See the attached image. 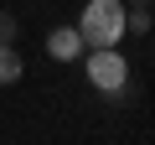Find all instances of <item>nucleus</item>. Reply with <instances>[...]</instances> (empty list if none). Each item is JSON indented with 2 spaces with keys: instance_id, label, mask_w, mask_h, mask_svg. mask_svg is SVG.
<instances>
[{
  "instance_id": "1",
  "label": "nucleus",
  "mask_w": 155,
  "mask_h": 145,
  "mask_svg": "<svg viewBox=\"0 0 155 145\" xmlns=\"http://www.w3.org/2000/svg\"><path fill=\"white\" fill-rule=\"evenodd\" d=\"M83 47H119L124 42V0H88L78 16Z\"/></svg>"
},
{
  "instance_id": "2",
  "label": "nucleus",
  "mask_w": 155,
  "mask_h": 145,
  "mask_svg": "<svg viewBox=\"0 0 155 145\" xmlns=\"http://www.w3.org/2000/svg\"><path fill=\"white\" fill-rule=\"evenodd\" d=\"M83 72H88V83H93L98 93H119V88L129 83V62H124L119 47H88Z\"/></svg>"
},
{
  "instance_id": "3",
  "label": "nucleus",
  "mask_w": 155,
  "mask_h": 145,
  "mask_svg": "<svg viewBox=\"0 0 155 145\" xmlns=\"http://www.w3.org/2000/svg\"><path fill=\"white\" fill-rule=\"evenodd\" d=\"M47 52H52L57 62H78V57H83V36H78V26H57V31L47 36Z\"/></svg>"
},
{
  "instance_id": "4",
  "label": "nucleus",
  "mask_w": 155,
  "mask_h": 145,
  "mask_svg": "<svg viewBox=\"0 0 155 145\" xmlns=\"http://www.w3.org/2000/svg\"><path fill=\"white\" fill-rule=\"evenodd\" d=\"M21 72H26L21 52H16V47H0V88H11V83H21Z\"/></svg>"
},
{
  "instance_id": "5",
  "label": "nucleus",
  "mask_w": 155,
  "mask_h": 145,
  "mask_svg": "<svg viewBox=\"0 0 155 145\" xmlns=\"http://www.w3.org/2000/svg\"><path fill=\"white\" fill-rule=\"evenodd\" d=\"M124 31L129 36H150V5H124Z\"/></svg>"
},
{
  "instance_id": "6",
  "label": "nucleus",
  "mask_w": 155,
  "mask_h": 145,
  "mask_svg": "<svg viewBox=\"0 0 155 145\" xmlns=\"http://www.w3.org/2000/svg\"><path fill=\"white\" fill-rule=\"evenodd\" d=\"M16 36H21V21L11 11H0V47H16Z\"/></svg>"
},
{
  "instance_id": "7",
  "label": "nucleus",
  "mask_w": 155,
  "mask_h": 145,
  "mask_svg": "<svg viewBox=\"0 0 155 145\" xmlns=\"http://www.w3.org/2000/svg\"><path fill=\"white\" fill-rule=\"evenodd\" d=\"M124 5H150V0H124Z\"/></svg>"
}]
</instances>
